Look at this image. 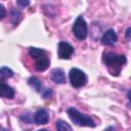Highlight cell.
<instances>
[{"mask_svg": "<svg viewBox=\"0 0 131 131\" xmlns=\"http://www.w3.org/2000/svg\"><path fill=\"white\" fill-rule=\"evenodd\" d=\"M103 61H104L105 66L108 68L112 75L118 76L120 74L123 66L126 63V57H125V55H122V54L118 55L113 52H110V53L104 54Z\"/></svg>", "mask_w": 131, "mask_h": 131, "instance_id": "6da1fadb", "label": "cell"}, {"mask_svg": "<svg viewBox=\"0 0 131 131\" xmlns=\"http://www.w3.org/2000/svg\"><path fill=\"white\" fill-rule=\"evenodd\" d=\"M67 113H68L70 119L78 126H83V127H95L96 126V124L92 120V118H90L87 115L81 114L75 107H69L67 110Z\"/></svg>", "mask_w": 131, "mask_h": 131, "instance_id": "7a4b0ae2", "label": "cell"}, {"mask_svg": "<svg viewBox=\"0 0 131 131\" xmlns=\"http://www.w3.org/2000/svg\"><path fill=\"white\" fill-rule=\"evenodd\" d=\"M69 77H70L71 84L75 88H80V87L84 86L86 84V82H87V77H86L85 73L82 72L79 69H76V68H74V69H72L70 71Z\"/></svg>", "mask_w": 131, "mask_h": 131, "instance_id": "3957f363", "label": "cell"}, {"mask_svg": "<svg viewBox=\"0 0 131 131\" xmlns=\"http://www.w3.org/2000/svg\"><path fill=\"white\" fill-rule=\"evenodd\" d=\"M73 33L75 35V37L79 40H84L87 37V24L84 20V18L82 16H78L74 26H73Z\"/></svg>", "mask_w": 131, "mask_h": 131, "instance_id": "277c9868", "label": "cell"}, {"mask_svg": "<svg viewBox=\"0 0 131 131\" xmlns=\"http://www.w3.org/2000/svg\"><path fill=\"white\" fill-rule=\"evenodd\" d=\"M57 52H58V57L61 59H69L71 58L72 54L74 53V47L70 45L69 43L64 41H60L58 43L57 47Z\"/></svg>", "mask_w": 131, "mask_h": 131, "instance_id": "5b68a950", "label": "cell"}, {"mask_svg": "<svg viewBox=\"0 0 131 131\" xmlns=\"http://www.w3.org/2000/svg\"><path fill=\"white\" fill-rule=\"evenodd\" d=\"M117 41H118V36H117L116 32H115L113 29L107 30V31L103 34V36H102V38H101V42H102L103 45L113 46Z\"/></svg>", "mask_w": 131, "mask_h": 131, "instance_id": "8992f818", "label": "cell"}, {"mask_svg": "<svg viewBox=\"0 0 131 131\" xmlns=\"http://www.w3.org/2000/svg\"><path fill=\"white\" fill-rule=\"evenodd\" d=\"M34 121L37 125H44L49 121V115L45 110H39L34 115Z\"/></svg>", "mask_w": 131, "mask_h": 131, "instance_id": "52a82bcc", "label": "cell"}, {"mask_svg": "<svg viewBox=\"0 0 131 131\" xmlns=\"http://www.w3.org/2000/svg\"><path fill=\"white\" fill-rule=\"evenodd\" d=\"M51 80L56 84H63L66 83V75L61 69H54L51 72Z\"/></svg>", "mask_w": 131, "mask_h": 131, "instance_id": "ba28073f", "label": "cell"}, {"mask_svg": "<svg viewBox=\"0 0 131 131\" xmlns=\"http://www.w3.org/2000/svg\"><path fill=\"white\" fill-rule=\"evenodd\" d=\"M0 96L6 98H12L14 96V90L6 83L0 81Z\"/></svg>", "mask_w": 131, "mask_h": 131, "instance_id": "9c48e42d", "label": "cell"}, {"mask_svg": "<svg viewBox=\"0 0 131 131\" xmlns=\"http://www.w3.org/2000/svg\"><path fill=\"white\" fill-rule=\"evenodd\" d=\"M48 67H49V59L46 56H43V57H41V58L36 60L35 69L38 72H44L45 70L48 69Z\"/></svg>", "mask_w": 131, "mask_h": 131, "instance_id": "30bf717a", "label": "cell"}, {"mask_svg": "<svg viewBox=\"0 0 131 131\" xmlns=\"http://www.w3.org/2000/svg\"><path fill=\"white\" fill-rule=\"evenodd\" d=\"M29 54L35 58V59H39L43 56H45V51L43 49L40 48H36V47H30L29 48Z\"/></svg>", "mask_w": 131, "mask_h": 131, "instance_id": "8fae6325", "label": "cell"}, {"mask_svg": "<svg viewBox=\"0 0 131 131\" xmlns=\"http://www.w3.org/2000/svg\"><path fill=\"white\" fill-rule=\"evenodd\" d=\"M12 76H13V72L9 68H6V67L0 68V81L4 80V79L11 78Z\"/></svg>", "mask_w": 131, "mask_h": 131, "instance_id": "7c38bea8", "label": "cell"}, {"mask_svg": "<svg viewBox=\"0 0 131 131\" xmlns=\"http://www.w3.org/2000/svg\"><path fill=\"white\" fill-rule=\"evenodd\" d=\"M28 82H29V85L32 86L36 91H38V92L41 91V87H42V85H41V82H40V80H39L38 78H36V77H32V78L29 79Z\"/></svg>", "mask_w": 131, "mask_h": 131, "instance_id": "4fadbf2b", "label": "cell"}, {"mask_svg": "<svg viewBox=\"0 0 131 131\" xmlns=\"http://www.w3.org/2000/svg\"><path fill=\"white\" fill-rule=\"evenodd\" d=\"M56 128H57V131H73L72 127L62 120H58L56 122Z\"/></svg>", "mask_w": 131, "mask_h": 131, "instance_id": "5bb4252c", "label": "cell"}, {"mask_svg": "<svg viewBox=\"0 0 131 131\" xmlns=\"http://www.w3.org/2000/svg\"><path fill=\"white\" fill-rule=\"evenodd\" d=\"M20 16H21V14H20V12L17 9H13L12 10V12H11V20H12V23L14 25H16L19 21Z\"/></svg>", "mask_w": 131, "mask_h": 131, "instance_id": "9a60e30c", "label": "cell"}, {"mask_svg": "<svg viewBox=\"0 0 131 131\" xmlns=\"http://www.w3.org/2000/svg\"><path fill=\"white\" fill-rule=\"evenodd\" d=\"M5 16H6V10H5V7H4L2 4H0V19L4 18Z\"/></svg>", "mask_w": 131, "mask_h": 131, "instance_id": "2e32d148", "label": "cell"}, {"mask_svg": "<svg viewBox=\"0 0 131 131\" xmlns=\"http://www.w3.org/2000/svg\"><path fill=\"white\" fill-rule=\"evenodd\" d=\"M16 4H17L18 6L26 7V6H28V5L30 4V1H21V0H18V1H16Z\"/></svg>", "mask_w": 131, "mask_h": 131, "instance_id": "e0dca14e", "label": "cell"}, {"mask_svg": "<svg viewBox=\"0 0 131 131\" xmlns=\"http://www.w3.org/2000/svg\"><path fill=\"white\" fill-rule=\"evenodd\" d=\"M52 95V90L51 89H46V91L43 93V97L44 98H47L48 96H51Z\"/></svg>", "mask_w": 131, "mask_h": 131, "instance_id": "ac0fdd59", "label": "cell"}, {"mask_svg": "<svg viewBox=\"0 0 131 131\" xmlns=\"http://www.w3.org/2000/svg\"><path fill=\"white\" fill-rule=\"evenodd\" d=\"M130 31H131L130 28H128L127 31H126V37H127V40L128 41H130Z\"/></svg>", "mask_w": 131, "mask_h": 131, "instance_id": "d6986e66", "label": "cell"}, {"mask_svg": "<svg viewBox=\"0 0 131 131\" xmlns=\"http://www.w3.org/2000/svg\"><path fill=\"white\" fill-rule=\"evenodd\" d=\"M104 131H118L117 129H115L114 127H108V128H106Z\"/></svg>", "mask_w": 131, "mask_h": 131, "instance_id": "ffe728a7", "label": "cell"}, {"mask_svg": "<svg viewBox=\"0 0 131 131\" xmlns=\"http://www.w3.org/2000/svg\"><path fill=\"white\" fill-rule=\"evenodd\" d=\"M38 131H48L47 129H41V130H38Z\"/></svg>", "mask_w": 131, "mask_h": 131, "instance_id": "44dd1931", "label": "cell"}]
</instances>
